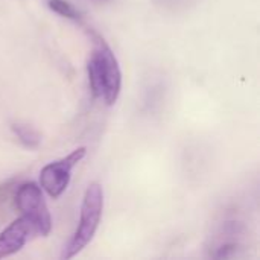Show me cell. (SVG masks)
I'll return each instance as SVG.
<instances>
[{
	"instance_id": "6da1fadb",
	"label": "cell",
	"mask_w": 260,
	"mask_h": 260,
	"mask_svg": "<svg viewBox=\"0 0 260 260\" xmlns=\"http://www.w3.org/2000/svg\"><path fill=\"white\" fill-rule=\"evenodd\" d=\"M87 75L93 96L102 99L108 107L114 105L122 90V72L114 52L99 35L93 37Z\"/></svg>"
},
{
	"instance_id": "8992f818",
	"label": "cell",
	"mask_w": 260,
	"mask_h": 260,
	"mask_svg": "<svg viewBox=\"0 0 260 260\" xmlns=\"http://www.w3.org/2000/svg\"><path fill=\"white\" fill-rule=\"evenodd\" d=\"M11 129L24 148L37 149L41 145V134L35 128H32L30 125L18 122V123H12Z\"/></svg>"
},
{
	"instance_id": "3957f363",
	"label": "cell",
	"mask_w": 260,
	"mask_h": 260,
	"mask_svg": "<svg viewBox=\"0 0 260 260\" xmlns=\"http://www.w3.org/2000/svg\"><path fill=\"white\" fill-rule=\"evenodd\" d=\"M15 206L35 227L37 236H49L52 232V216L46 204L40 184L29 181L23 183L15 193Z\"/></svg>"
},
{
	"instance_id": "5b68a950",
	"label": "cell",
	"mask_w": 260,
	"mask_h": 260,
	"mask_svg": "<svg viewBox=\"0 0 260 260\" xmlns=\"http://www.w3.org/2000/svg\"><path fill=\"white\" fill-rule=\"evenodd\" d=\"M34 236H37V230L26 216L14 219L0 233V259L18 253Z\"/></svg>"
},
{
	"instance_id": "7a4b0ae2",
	"label": "cell",
	"mask_w": 260,
	"mask_h": 260,
	"mask_svg": "<svg viewBox=\"0 0 260 260\" xmlns=\"http://www.w3.org/2000/svg\"><path fill=\"white\" fill-rule=\"evenodd\" d=\"M104 212V189L99 183L93 181L85 189L78 227L70 239V242L64 247L62 259H72L78 256L94 238Z\"/></svg>"
},
{
	"instance_id": "52a82bcc",
	"label": "cell",
	"mask_w": 260,
	"mask_h": 260,
	"mask_svg": "<svg viewBox=\"0 0 260 260\" xmlns=\"http://www.w3.org/2000/svg\"><path fill=\"white\" fill-rule=\"evenodd\" d=\"M47 5L53 12H56L61 17H66L70 20H79L81 18L79 11L67 0H49Z\"/></svg>"
},
{
	"instance_id": "277c9868",
	"label": "cell",
	"mask_w": 260,
	"mask_h": 260,
	"mask_svg": "<svg viewBox=\"0 0 260 260\" xmlns=\"http://www.w3.org/2000/svg\"><path fill=\"white\" fill-rule=\"evenodd\" d=\"M87 154L85 146L73 149L66 157L50 161L40 171V187L52 200H58L69 187L72 180V171L84 160Z\"/></svg>"
}]
</instances>
